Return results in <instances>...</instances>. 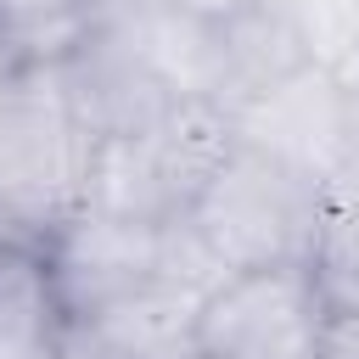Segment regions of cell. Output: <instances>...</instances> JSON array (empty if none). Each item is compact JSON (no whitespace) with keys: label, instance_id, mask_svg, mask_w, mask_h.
<instances>
[{"label":"cell","instance_id":"6da1fadb","mask_svg":"<svg viewBox=\"0 0 359 359\" xmlns=\"http://www.w3.org/2000/svg\"><path fill=\"white\" fill-rule=\"evenodd\" d=\"M230 146L236 129L213 101H174L157 123L90 146L79 213H101L123 224L185 219Z\"/></svg>","mask_w":359,"mask_h":359},{"label":"cell","instance_id":"7a4b0ae2","mask_svg":"<svg viewBox=\"0 0 359 359\" xmlns=\"http://www.w3.org/2000/svg\"><path fill=\"white\" fill-rule=\"evenodd\" d=\"M185 224L208 241V252L236 269H280L314 258L320 230V185L280 157L236 140L224 163L196 191Z\"/></svg>","mask_w":359,"mask_h":359},{"label":"cell","instance_id":"3957f363","mask_svg":"<svg viewBox=\"0 0 359 359\" xmlns=\"http://www.w3.org/2000/svg\"><path fill=\"white\" fill-rule=\"evenodd\" d=\"M90 146L45 62H0V224L11 236L39 241L79 213Z\"/></svg>","mask_w":359,"mask_h":359},{"label":"cell","instance_id":"277c9868","mask_svg":"<svg viewBox=\"0 0 359 359\" xmlns=\"http://www.w3.org/2000/svg\"><path fill=\"white\" fill-rule=\"evenodd\" d=\"M325 297L309 264L236 269L196 303V353L208 359H320Z\"/></svg>","mask_w":359,"mask_h":359},{"label":"cell","instance_id":"5b68a950","mask_svg":"<svg viewBox=\"0 0 359 359\" xmlns=\"http://www.w3.org/2000/svg\"><path fill=\"white\" fill-rule=\"evenodd\" d=\"M45 73L67 107V118L90 135V140H112V135H135L146 123H157L174 101V95L123 39L101 34V28H84L73 45H62L56 56H45Z\"/></svg>","mask_w":359,"mask_h":359},{"label":"cell","instance_id":"8992f818","mask_svg":"<svg viewBox=\"0 0 359 359\" xmlns=\"http://www.w3.org/2000/svg\"><path fill=\"white\" fill-rule=\"evenodd\" d=\"M157 230L163 224H123V219H101V213H73L39 236V258L50 269V286H56L67 325L118 303V297L157 286Z\"/></svg>","mask_w":359,"mask_h":359},{"label":"cell","instance_id":"52a82bcc","mask_svg":"<svg viewBox=\"0 0 359 359\" xmlns=\"http://www.w3.org/2000/svg\"><path fill=\"white\" fill-rule=\"evenodd\" d=\"M309 67H314V50L303 39L292 0H241L213 22V73H219L213 101L224 118H236L241 107L292 84Z\"/></svg>","mask_w":359,"mask_h":359},{"label":"cell","instance_id":"ba28073f","mask_svg":"<svg viewBox=\"0 0 359 359\" xmlns=\"http://www.w3.org/2000/svg\"><path fill=\"white\" fill-rule=\"evenodd\" d=\"M236 140L280 157L286 168L309 174L314 185H325L348 157H342V84L325 67L297 73L292 84L258 95L252 107H241L230 118Z\"/></svg>","mask_w":359,"mask_h":359},{"label":"cell","instance_id":"9c48e42d","mask_svg":"<svg viewBox=\"0 0 359 359\" xmlns=\"http://www.w3.org/2000/svg\"><path fill=\"white\" fill-rule=\"evenodd\" d=\"M73 359H191L196 353V297L146 286L67 325Z\"/></svg>","mask_w":359,"mask_h":359},{"label":"cell","instance_id":"30bf717a","mask_svg":"<svg viewBox=\"0 0 359 359\" xmlns=\"http://www.w3.org/2000/svg\"><path fill=\"white\" fill-rule=\"evenodd\" d=\"M67 314L56 303L39 241L0 236V359H62Z\"/></svg>","mask_w":359,"mask_h":359},{"label":"cell","instance_id":"8fae6325","mask_svg":"<svg viewBox=\"0 0 359 359\" xmlns=\"http://www.w3.org/2000/svg\"><path fill=\"white\" fill-rule=\"evenodd\" d=\"M309 269L331 314H359V163L337 168L320 185V230Z\"/></svg>","mask_w":359,"mask_h":359},{"label":"cell","instance_id":"7c38bea8","mask_svg":"<svg viewBox=\"0 0 359 359\" xmlns=\"http://www.w3.org/2000/svg\"><path fill=\"white\" fill-rule=\"evenodd\" d=\"M90 22V0H0V50L11 62H45Z\"/></svg>","mask_w":359,"mask_h":359},{"label":"cell","instance_id":"4fadbf2b","mask_svg":"<svg viewBox=\"0 0 359 359\" xmlns=\"http://www.w3.org/2000/svg\"><path fill=\"white\" fill-rule=\"evenodd\" d=\"M320 359H359V314H331Z\"/></svg>","mask_w":359,"mask_h":359},{"label":"cell","instance_id":"5bb4252c","mask_svg":"<svg viewBox=\"0 0 359 359\" xmlns=\"http://www.w3.org/2000/svg\"><path fill=\"white\" fill-rule=\"evenodd\" d=\"M337 84H342V79H337ZM342 157L359 163V79L342 84ZM348 163H342V168H348Z\"/></svg>","mask_w":359,"mask_h":359},{"label":"cell","instance_id":"9a60e30c","mask_svg":"<svg viewBox=\"0 0 359 359\" xmlns=\"http://www.w3.org/2000/svg\"><path fill=\"white\" fill-rule=\"evenodd\" d=\"M174 6H185L191 17H202V22H219L224 11H236L241 0H174Z\"/></svg>","mask_w":359,"mask_h":359},{"label":"cell","instance_id":"2e32d148","mask_svg":"<svg viewBox=\"0 0 359 359\" xmlns=\"http://www.w3.org/2000/svg\"><path fill=\"white\" fill-rule=\"evenodd\" d=\"M191 359H208V353H191Z\"/></svg>","mask_w":359,"mask_h":359},{"label":"cell","instance_id":"e0dca14e","mask_svg":"<svg viewBox=\"0 0 359 359\" xmlns=\"http://www.w3.org/2000/svg\"><path fill=\"white\" fill-rule=\"evenodd\" d=\"M62 359H73V353H67V348H62Z\"/></svg>","mask_w":359,"mask_h":359},{"label":"cell","instance_id":"ac0fdd59","mask_svg":"<svg viewBox=\"0 0 359 359\" xmlns=\"http://www.w3.org/2000/svg\"><path fill=\"white\" fill-rule=\"evenodd\" d=\"M353 79H359V73H353ZM342 84H348V79H342Z\"/></svg>","mask_w":359,"mask_h":359}]
</instances>
